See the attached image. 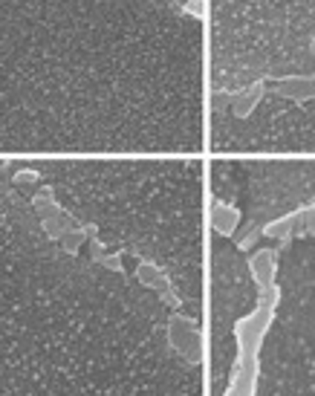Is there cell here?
Returning a JSON list of instances; mask_svg holds the SVG:
<instances>
[{
	"mask_svg": "<svg viewBox=\"0 0 315 396\" xmlns=\"http://www.w3.org/2000/svg\"><path fill=\"white\" fill-rule=\"evenodd\" d=\"M278 93L295 96V98H307V96H315V84L312 82H301V78L295 75V78H284V82H278Z\"/></svg>",
	"mask_w": 315,
	"mask_h": 396,
	"instance_id": "obj_1",
	"label": "cell"
}]
</instances>
